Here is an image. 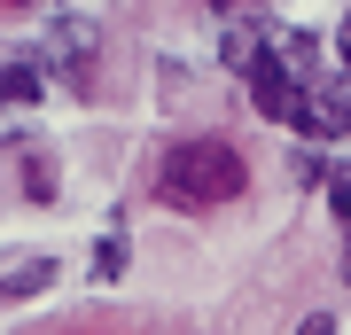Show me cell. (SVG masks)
I'll return each mask as SVG.
<instances>
[{"instance_id":"1","label":"cell","mask_w":351,"mask_h":335,"mask_svg":"<svg viewBox=\"0 0 351 335\" xmlns=\"http://www.w3.org/2000/svg\"><path fill=\"white\" fill-rule=\"evenodd\" d=\"M242 187H250V164H242V149L219 140V133L172 140L164 164H156V195L172 203V211H219V203H234Z\"/></svg>"},{"instance_id":"2","label":"cell","mask_w":351,"mask_h":335,"mask_svg":"<svg viewBox=\"0 0 351 335\" xmlns=\"http://www.w3.org/2000/svg\"><path fill=\"white\" fill-rule=\"evenodd\" d=\"M242 78H250V110H258L265 125H297L304 94H313V78H297V71H289V62H281L274 47H265V55H258Z\"/></svg>"},{"instance_id":"3","label":"cell","mask_w":351,"mask_h":335,"mask_svg":"<svg viewBox=\"0 0 351 335\" xmlns=\"http://www.w3.org/2000/svg\"><path fill=\"white\" fill-rule=\"evenodd\" d=\"M39 94H47V71H39V62H0V101H8V110H24Z\"/></svg>"},{"instance_id":"4","label":"cell","mask_w":351,"mask_h":335,"mask_svg":"<svg viewBox=\"0 0 351 335\" xmlns=\"http://www.w3.org/2000/svg\"><path fill=\"white\" fill-rule=\"evenodd\" d=\"M219 55H226V71H250V62L265 55V32L258 24H226L219 32Z\"/></svg>"},{"instance_id":"5","label":"cell","mask_w":351,"mask_h":335,"mask_svg":"<svg viewBox=\"0 0 351 335\" xmlns=\"http://www.w3.org/2000/svg\"><path fill=\"white\" fill-rule=\"evenodd\" d=\"M24 195H32V203L55 195V156H47V149H24Z\"/></svg>"},{"instance_id":"6","label":"cell","mask_w":351,"mask_h":335,"mask_svg":"<svg viewBox=\"0 0 351 335\" xmlns=\"http://www.w3.org/2000/svg\"><path fill=\"white\" fill-rule=\"evenodd\" d=\"M94 273H101V281H117V273H125V234L94 242Z\"/></svg>"},{"instance_id":"7","label":"cell","mask_w":351,"mask_h":335,"mask_svg":"<svg viewBox=\"0 0 351 335\" xmlns=\"http://www.w3.org/2000/svg\"><path fill=\"white\" fill-rule=\"evenodd\" d=\"M328 211H336V226L351 234V179H328Z\"/></svg>"},{"instance_id":"8","label":"cell","mask_w":351,"mask_h":335,"mask_svg":"<svg viewBox=\"0 0 351 335\" xmlns=\"http://www.w3.org/2000/svg\"><path fill=\"white\" fill-rule=\"evenodd\" d=\"M297 335H336V320H328V312H313V320H304Z\"/></svg>"},{"instance_id":"9","label":"cell","mask_w":351,"mask_h":335,"mask_svg":"<svg viewBox=\"0 0 351 335\" xmlns=\"http://www.w3.org/2000/svg\"><path fill=\"white\" fill-rule=\"evenodd\" d=\"M336 55H343V71H351V16H343V32H336Z\"/></svg>"},{"instance_id":"10","label":"cell","mask_w":351,"mask_h":335,"mask_svg":"<svg viewBox=\"0 0 351 335\" xmlns=\"http://www.w3.org/2000/svg\"><path fill=\"white\" fill-rule=\"evenodd\" d=\"M211 8H234V16H250V8H265V0H211Z\"/></svg>"},{"instance_id":"11","label":"cell","mask_w":351,"mask_h":335,"mask_svg":"<svg viewBox=\"0 0 351 335\" xmlns=\"http://www.w3.org/2000/svg\"><path fill=\"white\" fill-rule=\"evenodd\" d=\"M343 281H351V234H343Z\"/></svg>"},{"instance_id":"12","label":"cell","mask_w":351,"mask_h":335,"mask_svg":"<svg viewBox=\"0 0 351 335\" xmlns=\"http://www.w3.org/2000/svg\"><path fill=\"white\" fill-rule=\"evenodd\" d=\"M8 8H32V0H8Z\"/></svg>"},{"instance_id":"13","label":"cell","mask_w":351,"mask_h":335,"mask_svg":"<svg viewBox=\"0 0 351 335\" xmlns=\"http://www.w3.org/2000/svg\"><path fill=\"white\" fill-rule=\"evenodd\" d=\"M0 304H8V297H0Z\"/></svg>"}]
</instances>
